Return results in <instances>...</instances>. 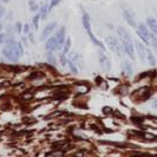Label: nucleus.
<instances>
[{
    "instance_id": "nucleus-1",
    "label": "nucleus",
    "mask_w": 157,
    "mask_h": 157,
    "mask_svg": "<svg viewBox=\"0 0 157 157\" xmlns=\"http://www.w3.org/2000/svg\"><path fill=\"white\" fill-rule=\"evenodd\" d=\"M117 32H118V34H119V38H121L122 46H123L124 51L126 52V55L129 56L131 59H135L134 44H132V39H131L129 32L126 31L124 27H118Z\"/></svg>"
},
{
    "instance_id": "nucleus-2",
    "label": "nucleus",
    "mask_w": 157,
    "mask_h": 157,
    "mask_svg": "<svg viewBox=\"0 0 157 157\" xmlns=\"http://www.w3.org/2000/svg\"><path fill=\"white\" fill-rule=\"evenodd\" d=\"M2 53H4V57L7 58L8 60H11V62H18V58L20 56V52H19L18 44L14 41L13 38H10L7 40V45L4 48Z\"/></svg>"
},
{
    "instance_id": "nucleus-3",
    "label": "nucleus",
    "mask_w": 157,
    "mask_h": 157,
    "mask_svg": "<svg viewBox=\"0 0 157 157\" xmlns=\"http://www.w3.org/2000/svg\"><path fill=\"white\" fill-rule=\"evenodd\" d=\"M82 20H83V26H84V29L86 30L87 34L90 36V38H91V40L94 41V44H97L98 46L103 47V45L101 44V41L99 40H97L96 38H94V36L92 34V32H91V25H90V18H89V16H87V13L85 12V11H83V18H82ZM104 48V47H103Z\"/></svg>"
},
{
    "instance_id": "nucleus-4",
    "label": "nucleus",
    "mask_w": 157,
    "mask_h": 157,
    "mask_svg": "<svg viewBox=\"0 0 157 157\" xmlns=\"http://www.w3.org/2000/svg\"><path fill=\"white\" fill-rule=\"evenodd\" d=\"M138 36L141 37V39L145 43V44H150V33L148 27L144 24H140L138 25Z\"/></svg>"
},
{
    "instance_id": "nucleus-5",
    "label": "nucleus",
    "mask_w": 157,
    "mask_h": 157,
    "mask_svg": "<svg viewBox=\"0 0 157 157\" xmlns=\"http://www.w3.org/2000/svg\"><path fill=\"white\" fill-rule=\"evenodd\" d=\"M106 44L109 45L111 51H113V52L117 53V55H121V44L118 43L116 38H113V37H108V38H106Z\"/></svg>"
},
{
    "instance_id": "nucleus-6",
    "label": "nucleus",
    "mask_w": 157,
    "mask_h": 157,
    "mask_svg": "<svg viewBox=\"0 0 157 157\" xmlns=\"http://www.w3.org/2000/svg\"><path fill=\"white\" fill-rule=\"evenodd\" d=\"M98 57H99V62H101V66H102V69L104 71H109L111 67V64H110V59L108 58V56L105 55L103 51H101L99 52V55H98Z\"/></svg>"
},
{
    "instance_id": "nucleus-7",
    "label": "nucleus",
    "mask_w": 157,
    "mask_h": 157,
    "mask_svg": "<svg viewBox=\"0 0 157 157\" xmlns=\"http://www.w3.org/2000/svg\"><path fill=\"white\" fill-rule=\"evenodd\" d=\"M135 45H136V48H137V52H138V56H140L141 62L142 63H144V60H145V55H147V50H145V47H144V45L141 44L140 41L135 43Z\"/></svg>"
},
{
    "instance_id": "nucleus-8",
    "label": "nucleus",
    "mask_w": 157,
    "mask_h": 157,
    "mask_svg": "<svg viewBox=\"0 0 157 157\" xmlns=\"http://www.w3.org/2000/svg\"><path fill=\"white\" fill-rule=\"evenodd\" d=\"M60 47V45H59V43H58V40H57V38L56 37H53V38H51V39L48 40L46 43V48L48 50V51H53V50H58Z\"/></svg>"
},
{
    "instance_id": "nucleus-9",
    "label": "nucleus",
    "mask_w": 157,
    "mask_h": 157,
    "mask_svg": "<svg viewBox=\"0 0 157 157\" xmlns=\"http://www.w3.org/2000/svg\"><path fill=\"white\" fill-rule=\"evenodd\" d=\"M147 23H148V27L150 29V31L152 32V33H155V34H157V21H156V19H155L154 17H149V18H148V20H147Z\"/></svg>"
},
{
    "instance_id": "nucleus-10",
    "label": "nucleus",
    "mask_w": 157,
    "mask_h": 157,
    "mask_svg": "<svg viewBox=\"0 0 157 157\" xmlns=\"http://www.w3.org/2000/svg\"><path fill=\"white\" fill-rule=\"evenodd\" d=\"M56 26V23H51L48 24L46 27L44 29V31H43V36H41V40H45L46 39V37H48L50 34H51V32L53 31V29H55Z\"/></svg>"
},
{
    "instance_id": "nucleus-11",
    "label": "nucleus",
    "mask_w": 157,
    "mask_h": 157,
    "mask_svg": "<svg viewBox=\"0 0 157 157\" xmlns=\"http://www.w3.org/2000/svg\"><path fill=\"white\" fill-rule=\"evenodd\" d=\"M124 18H125V20L128 21V24H129L130 26H132V27L136 26V21H135L134 17L131 16V13H130L128 10H124Z\"/></svg>"
},
{
    "instance_id": "nucleus-12",
    "label": "nucleus",
    "mask_w": 157,
    "mask_h": 157,
    "mask_svg": "<svg viewBox=\"0 0 157 157\" xmlns=\"http://www.w3.org/2000/svg\"><path fill=\"white\" fill-rule=\"evenodd\" d=\"M64 37H65V29L62 27V29L58 31V33L56 34V38H57V40H58V43H59L60 46L63 45V43H64Z\"/></svg>"
},
{
    "instance_id": "nucleus-13",
    "label": "nucleus",
    "mask_w": 157,
    "mask_h": 157,
    "mask_svg": "<svg viewBox=\"0 0 157 157\" xmlns=\"http://www.w3.org/2000/svg\"><path fill=\"white\" fill-rule=\"evenodd\" d=\"M145 58L148 59V62H149V64L151 65V66H155V65H156V59H155L154 55L151 53V51L147 50V55H145Z\"/></svg>"
},
{
    "instance_id": "nucleus-14",
    "label": "nucleus",
    "mask_w": 157,
    "mask_h": 157,
    "mask_svg": "<svg viewBox=\"0 0 157 157\" xmlns=\"http://www.w3.org/2000/svg\"><path fill=\"white\" fill-rule=\"evenodd\" d=\"M123 70H124V72H125L126 75H132V67H131V65H130V63L128 62V60H125L124 63H123Z\"/></svg>"
},
{
    "instance_id": "nucleus-15",
    "label": "nucleus",
    "mask_w": 157,
    "mask_h": 157,
    "mask_svg": "<svg viewBox=\"0 0 157 157\" xmlns=\"http://www.w3.org/2000/svg\"><path fill=\"white\" fill-rule=\"evenodd\" d=\"M70 46H71V39L70 38H67V39H66V43H65V46H64V48H63V55L62 56H65L67 52H69Z\"/></svg>"
},
{
    "instance_id": "nucleus-16",
    "label": "nucleus",
    "mask_w": 157,
    "mask_h": 157,
    "mask_svg": "<svg viewBox=\"0 0 157 157\" xmlns=\"http://www.w3.org/2000/svg\"><path fill=\"white\" fill-rule=\"evenodd\" d=\"M150 38H151V43H152V46H154L155 51L157 52V34H155V33H151V34H150Z\"/></svg>"
},
{
    "instance_id": "nucleus-17",
    "label": "nucleus",
    "mask_w": 157,
    "mask_h": 157,
    "mask_svg": "<svg viewBox=\"0 0 157 157\" xmlns=\"http://www.w3.org/2000/svg\"><path fill=\"white\" fill-rule=\"evenodd\" d=\"M21 98H23L24 101H31L32 98H33V94L30 92V91H26V92H24L21 94Z\"/></svg>"
},
{
    "instance_id": "nucleus-18",
    "label": "nucleus",
    "mask_w": 157,
    "mask_h": 157,
    "mask_svg": "<svg viewBox=\"0 0 157 157\" xmlns=\"http://www.w3.org/2000/svg\"><path fill=\"white\" fill-rule=\"evenodd\" d=\"M47 60H48L50 64H56V60H55V58H53V55H52V51H50V52L47 53Z\"/></svg>"
},
{
    "instance_id": "nucleus-19",
    "label": "nucleus",
    "mask_w": 157,
    "mask_h": 157,
    "mask_svg": "<svg viewBox=\"0 0 157 157\" xmlns=\"http://www.w3.org/2000/svg\"><path fill=\"white\" fill-rule=\"evenodd\" d=\"M39 19H40V14H37L33 19V24H34V27L38 29V24H39Z\"/></svg>"
},
{
    "instance_id": "nucleus-20",
    "label": "nucleus",
    "mask_w": 157,
    "mask_h": 157,
    "mask_svg": "<svg viewBox=\"0 0 157 157\" xmlns=\"http://www.w3.org/2000/svg\"><path fill=\"white\" fill-rule=\"evenodd\" d=\"M47 11H48V8H47V5H45V6H43V10H41V14H40V17L41 18H45V16H46Z\"/></svg>"
},
{
    "instance_id": "nucleus-21",
    "label": "nucleus",
    "mask_w": 157,
    "mask_h": 157,
    "mask_svg": "<svg viewBox=\"0 0 157 157\" xmlns=\"http://www.w3.org/2000/svg\"><path fill=\"white\" fill-rule=\"evenodd\" d=\"M67 63H69V66H70L71 71H72L73 73H77V67L75 66V64L72 63V62H67Z\"/></svg>"
},
{
    "instance_id": "nucleus-22",
    "label": "nucleus",
    "mask_w": 157,
    "mask_h": 157,
    "mask_svg": "<svg viewBox=\"0 0 157 157\" xmlns=\"http://www.w3.org/2000/svg\"><path fill=\"white\" fill-rule=\"evenodd\" d=\"M30 5H31L32 11H37V10H38V5H37V4H36L33 0H31V1H30Z\"/></svg>"
},
{
    "instance_id": "nucleus-23",
    "label": "nucleus",
    "mask_w": 157,
    "mask_h": 157,
    "mask_svg": "<svg viewBox=\"0 0 157 157\" xmlns=\"http://www.w3.org/2000/svg\"><path fill=\"white\" fill-rule=\"evenodd\" d=\"M58 2H59V0H51V4H50V6H48V10H52Z\"/></svg>"
},
{
    "instance_id": "nucleus-24",
    "label": "nucleus",
    "mask_w": 157,
    "mask_h": 157,
    "mask_svg": "<svg viewBox=\"0 0 157 157\" xmlns=\"http://www.w3.org/2000/svg\"><path fill=\"white\" fill-rule=\"evenodd\" d=\"M78 91H79V92H82V94H83V92H86V91H87V87H86V86H82V87H79V89H78Z\"/></svg>"
},
{
    "instance_id": "nucleus-25",
    "label": "nucleus",
    "mask_w": 157,
    "mask_h": 157,
    "mask_svg": "<svg viewBox=\"0 0 157 157\" xmlns=\"http://www.w3.org/2000/svg\"><path fill=\"white\" fill-rule=\"evenodd\" d=\"M5 12H6V11H5V7H4V6H0V17L4 16Z\"/></svg>"
},
{
    "instance_id": "nucleus-26",
    "label": "nucleus",
    "mask_w": 157,
    "mask_h": 157,
    "mask_svg": "<svg viewBox=\"0 0 157 157\" xmlns=\"http://www.w3.org/2000/svg\"><path fill=\"white\" fill-rule=\"evenodd\" d=\"M29 31H30V26L26 24V25L24 26V33H29Z\"/></svg>"
},
{
    "instance_id": "nucleus-27",
    "label": "nucleus",
    "mask_w": 157,
    "mask_h": 157,
    "mask_svg": "<svg viewBox=\"0 0 157 157\" xmlns=\"http://www.w3.org/2000/svg\"><path fill=\"white\" fill-rule=\"evenodd\" d=\"M7 85H10V83H8L7 80H4V83H0V87L7 86Z\"/></svg>"
},
{
    "instance_id": "nucleus-28",
    "label": "nucleus",
    "mask_w": 157,
    "mask_h": 157,
    "mask_svg": "<svg viewBox=\"0 0 157 157\" xmlns=\"http://www.w3.org/2000/svg\"><path fill=\"white\" fill-rule=\"evenodd\" d=\"M16 27H17V31H18V32H20V31H21V25H20V23H18V24H17V26H16Z\"/></svg>"
},
{
    "instance_id": "nucleus-29",
    "label": "nucleus",
    "mask_w": 157,
    "mask_h": 157,
    "mask_svg": "<svg viewBox=\"0 0 157 157\" xmlns=\"http://www.w3.org/2000/svg\"><path fill=\"white\" fill-rule=\"evenodd\" d=\"M151 105H152V108H155V109H157V99H155V101L152 102V104H151Z\"/></svg>"
},
{
    "instance_id": "nucleus-30",
    "label": "nucleus",
    "mask_w": 157,
    "mask_h": 157,
    "mask_svg": "<svg viewBox=\"0 0 157 157\" xmlns=\"http://www.w3.org/2000/svg\"><path fill=\"white\" fill-rule=\"evenodd\" d=\"M110 108H108V106H106V108H104V112H105V113H109V112H110Z\"/></svg>"
},
{
    "instance_id": "nucleus-31",
    "label": "nucleus",
    "mask_w": 157,
    "mask_h": 157,
    "mask_svg": "<svg viewBox=\"0 0 157 157\" xmlns=\"http://www.w3.org/2000/svg\"><path fill=\"white\" fill-rule=\"evenodd\" d=\"M4 39H5V36L4 34H0V44L4 41Z\"/></svg>"
},
{
    "instance_id": "nucleus-32",
    "label": "nucleus",
    "mask_w": 157,
    "mask_h": 157,
    "mask_svg": "<svg viewBox=\"0 0 157 157\" xmlns=\"http://www.w3.org/2000/svg\"><path fill=\"white\" fill-rule=\"evenodd\" d=\"M1 1H2V2H8L10 0H1Z\"/></svg>"
}]
</instances>
